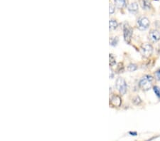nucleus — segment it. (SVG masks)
I'll return each mask as SVG.
<instances>
[{
    "label": "nucleus",
    "mask_w": 160,
    "mask_h": 141,
    "mask_svg": "<svg viewBox=\"0 0 160 141\" xmlns=\"http://www.w3.org/2000/svg\"><path fill=\"white\" fill-rule=\"evenodd\" d=\"M154 78L150 75L144 76L141 79L139 82V86L143 91H148L152 88L153 86Z\"/></svg>",
    "instance_id": "obj_1"
},
{
    "label": "nucleus",
    "mask_w": 160,
    "mask_h": 141,
    "mask_svg": "<svg viewBox=\"0 0 160 141\" xmlns=\"http://www.w3.org/2000/svg\"><path fill=\"white\" fill-rule=\"evenodd\" d=\"M115 86H116V88L121 95H124L126 93V92H127V83H126V81L122 78L118 77L117 79L116 83H115Z\"/></svg>",
    "instance_id": "obj_2"
},
{
    "label": "nucleus",
    "mask_w": 160,
    "mask_h": 141,
    "mask_svg": "<svg viewBox=\"0 0 160 141\" xmlns=\"http://www.w3.org/2000/svg\"><path fill=\"white\" fill-rule=\"evenodd\" d=\"M140 52L143 57L148 58L152 55V52H153V48H152L151 44L146 43V44L142 45L140 48Z\"/></svg>",
    "instance_id": "obj_3"
},
{
    "label": "nucleus",
    "mask_w": 160,
    "mask_h": 141,
    "mask_svg": "<svg viewBox=\"0 0 160 141\" xmlns=\"http://www.w3.org/2000/svg\"><path fill=\"white\" fill-rule=\"evenodd\" d=\"M123 32H124V39L127 44L131 42L132 36V29L128 24H125L123 27Z\"/></svg>",
    "instance_id": "obj_4"
},
{
    "label": "nucleus",
    "mask_w": 160,
    "mask_h": 141,
    "mask_svg": "<svg viewBox=\"0 0 160 141\" xmlns=\"http://www.w3.org/2000/svg\"><path fill=\"white\" fill-rule=\"evenodd\" d=\"M137 24H138V28L139 30H145L150 27V20L147 19V17H141L140 19H139V20L137 21Z\"/></svg>",
    "instance_id": "obj_5"
},
{
    "label": "nucleus",
    "mask_w": 160,
    "mask_h": 141,
    "mask_svg": "<svg viewBox=\"0 0 160 141\" xmlns=\"http://www.w3.org/2000/svg\"><path fill=\"white\" fill-rule=\"evenodd\" d=\"M149 39L152 42H157L160 40V32L157 30H152L149 34Z\"/></svg>",
    "instance_id": "obj_6"
},
{
    "label": "nucleus",
    "mask_w": 160,
    "mask_h": 141,
    "mask_svg": "<svg viewBox=\"0 0 160 141\" xmlns=\"http://www.w3.org/2000/svg\"><path fill=\"white\" fill-rule=\"evenodd\" d=\"M110 104L113 105V106L120 107L122 104V99L118 95H114L110 99Z\"/></svg>",
    "instance_id": "obj_7"
},
{
    "label": "nucleus",
    "mask_w": 160,
    "mask_h": 141,
    "mask_svg": "<svg viewBox=\"0 0 160 141\" xmlns=\"http://www.w3.org/2000/svg\"><path fill=\"white\" fill-rule=\"evenodd\" d=\"M139 2L143 10H148L151 8L152 5H151L150 0H139Z\"/></svg>",
    "instance_id": "obj_8"
},
{
    "label": "nucleus",
    "mask_w": 160,
    "mask_h": 141,
    "mask_svg": "<svg viewBox=\"0 0 160 141\" xmlns=\"http://www.w3.org/2000/svg\"><path fill=\"white\" fill-rule=\"evenodd\" d=\"M115 6L119 9H122L126 7V0H113Z\"/></svg>",
    "instance_id": "obj_9"
},
{
    "label": "nucleus",
    "mask_w": 160,
    "mask_h": 141,
    "mask_svg": "<svg viewBox=\"0 0 160 141\" xmlns=\"http://www.w3.org/2000/svg\"><path fill=\"white\" fill-rule=\"evenodd\" d=\"M138 9H139V7H138V4L136 2L131 3L128 6V11L131 13H136L138 11Z\"/></svg>",
    "instance_id": "obj_10"
},
{
    "label": "nucleus",
    "mask_w": 160,
    "mask_h": 141,
    "mask_svg": "<svg viewBox=\"0 0 160 141\" xmlns=\"http://www.w3.org/2000/svg\"><path fill=\"white\" fill-rule=\"evenodd\" d=\"M118 22H117L115 20H110L109 21V26H110V30H114L115 29H117L118 27Z\"/></svg>",
    "instance_id": "obj_11"
},
{
    "label": "nucleus",
    "mask_w": 160,
    "mask_h": 141,
    "mask_svg": "<svg viewBox=\"0 0 160 141\" xmlns=\"http://www.w3.org/2000/svg\"><path fill=\"white\" fill-rule=\"evenodd\" d=\"M118 37H112L110 38V44L112 46V47H115L117 46L118 43Z\"/></svg>",
    "instance_id": "obj_12"
},
{
    "label": "nucleus",
    "mask_w": 160,
    "mask_h": 141,
    "mask_svg": "<svg viewBox=\"0 0 160 141\" xmlns=\"http://www.w3.org/2000/svg\"><path fill=\"white\" fill-rule=\"evenodd\" d=\"M137 69V66L136 64H130V65L127 66V70H128L129 71L133 72V71H135V70H136Z\"/></svg>",
    "instance_id": "obj_13"
},
{
    "label": "nucleus",
    "mask_w": 160,
    "mask_h": 141,
    "mask_svg": "<svg viewBox=\"0 0 160 141\" xmlns=\"http://www.w3.org/2000/svg\"><path fill=\"white\" fill-rule=\"evenodd\" d=\"M109 59H110L109 64H110V66H113L114 65H115V64H116V61H115V57H114L113 54H110V56H109Z\"/></svg>",
    "instance_id": "obj_14"
},
{
    "label": "nucleus",
    "mask_w": 160,
    "mask_h": 141,
    "mask_svg": "<svg viewBox=\"0 0 160 141\" xmlns=\"http://www.w3.org/2000/svg\"><path fill=\"white\" fill-rule=\"evenodd\" d=\"M132 103H133V104H135V105H139V104L141 103L142 100L139 96H136V97L134 98V99H132Z\"/></svg>",
    "instance_id": "obj_15"
},
{
    "label": "nucleus",
    "mask_w": 160,
    "mask_h": 141,
    "mask_svg": "<svg viewBox=\"0 0 160 141\" xmlns=\"http://www.w3.org/2000/svg\"><path fill=\"white\" fill-rule=\"evenodd\" d=\"M153 90H154V92L155 93V94L157 95V96L159 99H160V88L159 87L154 86Z\"/></svg>",
    "instance_id": "obj_16"
},
{
    "label": "nucleus",
    "mask_w": 160,
    "mask_h": 141,
    "mask_svg": "<svg viewBox=\"0 0 160 141\" xmlns=\"http://www.w3.org/2000/svg\"><path fill=\"white\" fill-rule=\"evenodd\" d=\"M123 70H124V67H123L122 64H119L118 69H117V73H122Z\"/></svg>",
    "instance_id": "obj_17"
},
{
    "label": "nucleus",
    "mask_w": 160,
    "mask_h": 141,
    "mask_svg": "<svg viewBox=\"0 0 160 141\" xmlns=\"http://www.w3.org/2000/svg\"><path fill=\"white\" fill-rule=\"evenodd\" d=\"M155 79H156L157 80L160 81V68L155 72Z\"/></svg>",
    "instance_id": "obj_18"
},
{
    "label": "nucleus",
    "mask_w": 160,
    "mask_h": 141,
    "mask_svg": "<svg viewBox=\"0 0 160 141\" xmlns=\"http://www.w3.org/2000/svg\"><path fill=\"white\" fill-rule=\"evenodd\" d=\"M109 8H110V11H109V12H110V14H113L114 12H115V7H114L111 4H110V7H109Z\"/></svg>",
    "instance_id": "obj_19"
},
{
    "label": "nucleus",
    "mask_w": 160,
    "mask_h": 141,
    "mask_svg": "<svg viewBox=\"0 0 160 141\" xmlns=\"http://www.w3.org/2000/svg\"><path fill=\"white\" fill-rule=\"evenodd\" d=\"M129 133H130V135H132V136H137V132H130Z\"/></svg>",
    "instance_id": "obj_20"
}]
</instances>
